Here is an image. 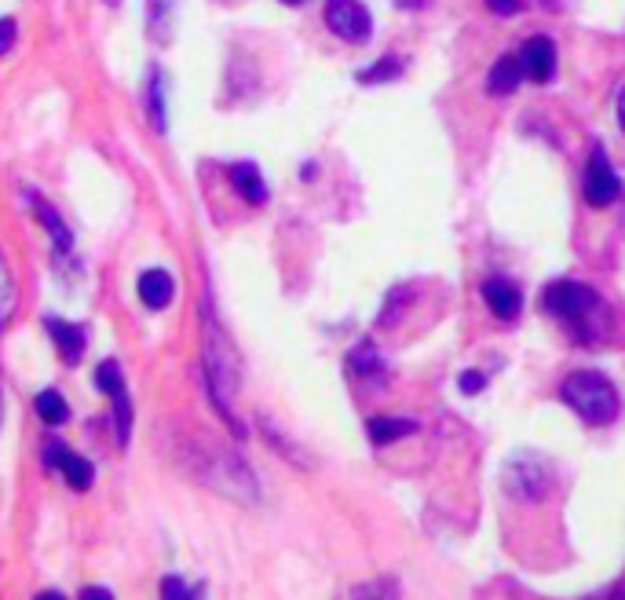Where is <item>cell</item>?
<instances>
[{
	"mask_svg": "<svg viewBox=\"0 0 625 600\" xmlns=\"http://www.w3.org/2000/svg\"><path fill=\"white\" fill-rule=\"evenodd\" d=\"M545 311L571 333L574 344H596L607 333V308L600 293L589 290L585 282L560 279L545 290Z\"/></svg>",
	"mask_w": 625,
	"mask_h": 600,
	"instance_id": "obj_1",
	"label": "cell"
},
{
	"mask_svg": "<svg viewBox=\"0 0 625 600\" xmlns=\"http://www.w3.org/2000/svg\"><path fill=\"white\" fill-rule=\"evenodd\" d=\"M560 399L585 425H611L618 418V410H622L618 388L596 370H574V374L563 377Z\"/></svg>",
	"mask_w": 625,
	"mask_h": 600,
	"instance_id": "obj_2",
	"label": "cell"
},
{
	"mask_svg": "<svg viewBox=\"0 0 625 600\" xmlns=\"http://www.w3.org/2000/svg\"><path fill=\"white\" fill-rule=\"evenodd\" d=\"M582 194L589 209H611L622 198V180H618V172L611 165V158L604 154V147H593V154L585 161Z\"/></svg>",
	"mask_w": 625,
	"mask_h": 600,
	"instance_id": "obj_3",
	"label": "cell"
},
{
	"mask_svg": "<svg viewBox=\"0 0 625 600\" xmlns=\"http://www.w3.org/2000/svg\"><path fill=\"white\" fill-rule=\"evenodd\" d=\"M322 19H326L329 33L344 44H366L373 33V19L362 0H326Z\"/></svg>",
	"mask_w": 625,
	"mask_h": 600,
	"instance_id": "obj_4",
	"label": "cell"
},
{
	"mask_svg": "<svg viewBox=\"0 0 625 600\" xmlns=\"http://www.w3.org/2000/svg\"><path fill=\"white\" fill-rule=\"evenodd\" d=\"M505 483H509V491L516 494V498L538 502V498H545V494H549L552 476H549V469H545L538 458H527V454H520V458L509 465V472H505Z\"/></svg>",
	"mask_w": 625,
	"mask_h": 600,
	"instance_id": "obj_5",
	"label": "cell"
},
{
	"mask_svg": "<svg viewBox=\"0 0 625 600\" xmlns=\"http://www.w3.org/2000/svg\"><path fill=\"white\" fill-rule=\"evenodd\" d=\"M479 297H483V304L490 308V315L498 322H516L523 311V293L516 282L501 279V275H490V279H483V286H479Z\"/></svg>",
	"mask_w": 625,
	"mask_h": 600,
	"instance_id": "obj_6",
	"label": "cell"
},
{
	"mask_svg": "<svg viewBox=\"0 0 625 600\" xmlns=\"http://www.w3.org/2000/svg\"><path fill=\"white\" fill-rule=\"evenodd\" d=\"M520 63H523V74H527L534 85H549L552 77H556V63H560L552 37H530L520 48Z\"/></svg>",
	"mask_w": 625,
	"mask_h": 600,
	"instance_id": "obj_7",
	"label": "cell"
},
{
	"mask_svg": "<svg viewBox=\"0 0 625 600\" xmlns=\"http://www.w3.org/2000/svg\"><path fill=\"white\" fill-rule=\"evenodd\" d=\"M96 385L103 396L114 399V410H117V432H121V443L128 440V425H132V407H128V392H125V377H121V366L114 359H106L99 363L96 370Z\"/></svg>",
	"mask_w": 625,
	"mask_h": 600,
	"instance_id": "obj_8",
	"label": "cell"
},
{
	"mask_svg": "<svg viewBox=\"0 0 625 600\" xmlns=\"http://www.w3.org/2000/svg\"><path fill=\"white\" fill-rule=\"evenodd\" d=\"M48 461H52L55 469L63 472L66 483L74 487V491H88L92 487V480H96V472H92V461H85L81 454H74V450H66V447H48Z\"/></svg>",
	"mask_w": 625,
	"mask_h": 600,
	"instance_id": "obj_9",
	"label": "cell"
},
{
	"mask_svg": "<svg viewBox=\"0 0 625 600\" xmlns=\"http://www.w3.org/2000/svg\"><path fill=\"white\" fill-rule=\"evenodd\" d=\"M523 63H520V55H512V52H505V55H498L494 59V66H490V74H487V96H512L516 88H520V81H523Z\"/></svg>",
	"mask_w": 625,
	"mask_h": 600,
	"instance_id": "obj_10",
	"label": "cell"
},
{
	"mask_svg": "<svg viewBox=\"0 0 625 600\" xmlns=\"http://www.w3.org/2000/svg\"><path fill=\"white\" fill-rule=\"evenodd\" d=\"M136 293H139V300H143L147 308L161 311V308H169L172 297H176V282H172L169 271L150 268V271H143V275H139Z\"/></svg>",
	"mask_w": 625,
	"mask_h": 600,
	"instance_id": "obj_11",
	"label": "cell"
},
{
	"mask_svg": "<svg viewBox=\"0 0 625 600\" xmlns=\"http://www.w3.org/2000/svg\"><path fill=\"white\" fill-rule=\"evenodd\" d=\"M44 326H48L52 341L59 344V352H63V359L70 366L85 355V330H81V326H74V322H66V319H44Z\"/></svg>",
	"mask_w": 625,
	"mask_h": 600,
	"instance_id": "obj_12",
	"label": "cell"
},
{
	"mask_svg": "<svg viewBox=\"0 0 625 600\" xmlns=\"http://www.w3.org/2000/svg\"><path fill=\"white\" fill-rule=\"evenodd\" d=\"M231 183H234V191L242 194L249 205L267 202V183L253 161H238V165H231Z\"/></svg>",
	"mask_w": 625,
	"mask_h": 600,
	"instance_id": "obj_13",
	"label": "cell"
},
{
	"mask_svg": "<svg viewBox=\"0 0 625 600\" xmlns=\"http://www.w3.org/2000/svg\"><path fill=\"white\" fill-rule=\"evenodd\" d=\"M414 432H417V421H410V418H370V440L377 443V447L403 440V436H414Z\"/></svg>",
	"mask_w": 625,
	"mask_h": 600,
	"instance_id": "obj_14",
	"label": "cell"
},
{
	"mask_svg": "<svg viewBox=\"0 0 625 600\" xmlns=\"http://www.w3.org/2000/svg\"><path fill=\"white\" fill-rule=\"evenodd\" d=\"M351 370L359 377H377V381H384V359L377 355V348H373L370 341H362L355 352H351Z\"/></svg>",
	"mask_w": 625,
	"mask_h": 600,
	"instance_id": "obj_15",
	"label": "cell"
},
{
	"mask_svg": "<svg viewBox=\"0 0 625 600\" xmlns=\"http://www.w3.org/2000/svg\"><path fill=\"white\" fill-rule=\"evenodd\" d=\"M37 414H41L44 425H66L70 421V407H66V399L59 396V392H41L37 396Z\"/></svg>",
	"mask_w": 625,
	"mask_h": 600,
	"instance_id": "obj_16",
	"label": "cell"
},
{
	"mask_svg": "<svg viewBox=\"0 0 625 600\" xmlns=\"http://www.w3.org/2000/svg\"><path fill=\"white\" fill-rule=\"evenodd\" d=\"M403 74V59H395V55H388V59H381V63L373 66V70H366V74H359L362 85H381V81H392V77Z\"/></svg>",
	"mask_w": 625,
	"mask_h": 600,
	"instance_id": "obj_17",
	"label": "cell"
},
{
	"mask_svg": "<svg viewBox=\"0 0 625 600\" xmlns=\"http://www.w3.org/2000/svg\"><path fill=\"white\" fill-rule=\"evenodd\" d=\"M11 308H15V282H11V271L0 257V322L8 319Z\"/></svg>",
	"mask_w": 625,
	"mask_h": 600,
	"instance_id": "obj_18",
	"label": "cell"
},
{
	"mask_svg": "<svg viewBox=\"0 0 625 600\" xmlns=\"http://www.w3.org/2000/svg\"><path fill=\"white\" fill-rule=\"evenodd\" d=\"M161 593H165V600H202V590H187V582L176 579V575L161 582Z\"/></svg>",
	"mask_w": 625,
	"mask_h": 600,
	"instance_id": "obj_19",
	"label": "cell"
},
{
	"mask_svg": "<svg viewBox=\"0 0 625 600\" xmlns=\"http://www.w3.org/2000/svg\"><path fill=\"white\" fill-rule=\"evenodd\" d=\"M37 216H41V220H44V227H48V231H52V235L55 238H59V246H70V231H66V227H63V220H59V216H55L52 213V209H48V205H44V202H37Z\"/></svg>",
	"mask_w": 625,
	"mask_h": 600,
	"instance_id": "obj_20",
	"label": "cell"
},
{
	"mask_svg": "<svg viewBox=\"0 0 625 600\" xmlns=\"http://www.w3.org/2000/svg\"><path fill=\"white\" fill-rule=\"evenodd\" d=\"M351 600H399L395 597V586L388 579L381 582H370V586H362V590H355V597Z\"/></svg>",
	"mask_w": 625,
	"mask_h": 600,
	"instance_id": "obj_21",
	"label": "cell"
},
{
	"mask_svg": "<svg viewBox=\"0 0 625 600\" xmlns=\"http://www.w3.org/2000/svg\"><path fill=\"white\" fill-rule=\"evenodd\" d=\"M150 107H154V125L165 129V110H161V74H150Z\"/></svg>",
	"mask_w": 625,
	"mask_h": 600,
	"instance_id": "obj_22",
	"label": "cell"
},
{
	"mask_svg": "<svg viewBox=\"0 0 625 600\" xmlns=\"http://www.w3.org/2000/svg\"><path fill=\"white\" fill-rule=\"evenodd\" d=\"M487 388V377L476 374V370H468V374H461V392L465 396H476V392H483Z\"/></svg>",
	"mask_w": 625,
	"mask_h": 600,
	"instance_id": "obj_23",
	"label": "cell"
},
{
	"mask_svg": "<svg viewBox=\"0 0 625 600\" xmlns=\"http://www.w3.org/2000/svg\"><path fill=\"white\" fill-rule=\"evenodd\" d=\"M523 4H527V0H487V8L494 11V15H505V19L516 15V11H523Z\"/></svg>",
	"mask_w": 625,
	"mask_h": 600,
	"instance_id": "obj_24",
	"label": "cell"
},
{
	"mask_svg": "<svg viewBox=\"0 0 625 600\" xmlns=\"http://www.w3.org/2000/svg\"><path fill=\"white\" fill-rule=\"evenodd\" d=\"M15 48V19H0V55Z\"/></svg>",
	"mask_w": 625,
	"mask_h": 600,
	"instance_id": "obj_25",
	"label": "cell"
},
{
	"mask_svg": "<svg viewBox=\"0 0 625 600\" xmlns=\"http://www.w3.org/2000/svg\"><path fill=\"white\" fill-rule=\"evenodd\" d=\"M81 600H114V593H106L103 586H88V590L81 593Z\"/></svg>",
	"mask_w": 625,
	"mask_h": 600,
	"instance_id": "obj_26",
	"label": "cell"
},
{
	"mask_svg": "<svg viewBox=\"0 0 625 600\" xmlns=\"http://www.w3.org/2000/svg\"><path fill=\"white\" fill-rule=\"evenodd\" d=\"M615 114H618V129H622V132H625V88H622V92H618Z\"/></svg>",
	"mask_w": 625,
	"mask_h": 600,
	"instance_id": "obj_27",
	"label": "cell"
},
{
	"mask_svg": "<svg viewBox=\"0 0 625 600\" xmlns=\"http://www.w3.org/2000/svg\"><path fill=\"white\" fill-rule=\"evenodd\" d=\"M33 600H66V597H63V593H37Z\"/></svg>",
	"mask_w": 625,
	"mask_h": 600,
	"instance_id": "obj_28",
	"label": "cell"
},
{
	"mask_svg": "<svg viewBox=\"0 0 625 600\" xmlns=\"http://www.w3.org/2000/svg\"><path fill=\"white\" fill-rule=\"evenodd\" d=\"M282 4H304V0H282Z\"/></svg>",
	"mask_w": 625,
	"mask_h": 600,
	"instance_id": "obj_29",
	"label": "cell"
}]
</instances>
